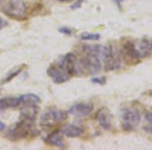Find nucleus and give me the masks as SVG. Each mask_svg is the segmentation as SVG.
Listing matches in <instances>:
<instances>
[{"label": "nucleus", "instance_id": "nucleus-17", "mask_svg": "<svg viewBox=\"0 0 152 150\" xmlns=\"http://www.w3.org/2000/svg\"><path fill=\"white\" fill-rule=\"evenodd\" d=\"M19 100H20V102H23V104L38 105L39 102H41V98L37 94H34V93H28V94L21 95V97H19Z\"/></svg>", "mask_w": 152, "mask_h": 150}, {"label": "nucleus", "instance_id": "nucleus-22", "mask_svg": "<svg viewBox=\"0 0 152 150\" xmlns=\"http://www.w3.org/2000/svg\"><path fill=\"white\" fill-rule=\"evenodd\" d=\"M7 24H8V23L5 20V19L3 18H0V29H3L4 26H6Z\"/></svg>", "mask_w": 152, "mask_h": 150}, {"label": "nucleus", "instance_id": "nucleus-13", "mask_svg": "<svg viewBox=\"0 0 152 150\" xmlns=\"http://www.w3.org/2000/svg\"><path fill=\"white\" fill-rule=\"evenodd\" d=\"M47 142L52 146L58 147V148H65L66 143L64 140V136H63V133L61 131H55L52 134L49 135V137L47 138Z\"/></svg>", "mask_w": 152, "mask_h": 150}, {"label": "nucleus", "instance_id": "nucleus-23", "mask_svg": "<svg viewBox=\"0 0 152 150\" xmlns=\"http://www.w3.org/2000/svg\"><path fill=\"white\" fill-rule=\"evenodd\" d=\"M60 31H61V33L66 34V35H71V33H72V31H71L69 29H66V28L65 29H61Z\"/></svg>", "mask_w": 152, "mask_h": 150}, {"label": "nucleus", "instance_id": "nucleus-11", "mask_svg": "<svg viewBox=\"0 0 152 150\" xmlns=\"http://www.w3.org/2000/svg\"><path fill=\"white\" fill-rule=\"evenodd\" d=\"M92 105L91 104H85V102H80L76 104L70 108L69 113L72 114L75 117H85L88 116L92 110Z\"/></svg>", "mask_w": 152, "mask_h": 150}, {"label": "nucleus", "instance_id": "nucleus-2", "mask_svg": "<svg viewBox=\"0 0 152 150\" xmlns=\"http://www.w3.org/2000/svg\"><path fill=\"white\" fill-rule=\"evenodd\" d=\"M100 59L104 62L105 70H113L116 69L120 66V59L119 53L115 51L112 46H102L100 50Z\"/></svg>", "mask_w": 152, "mask_h": 150}, {"label": "nucleus", "instance_id": "nucleus-6", "mask_svg": "<svg viewBox=\"0 0 152 150\" xmlns=\"http://www.w3.org/2000/svg\"><path fill=\"white\" fill-rule=\"evenodd\" d=\"M4 11L12 18H23L26 14V5L23 0H8Z\"/></svg>", "mask_w": 152, "mask_h": 150}, {"label": "nucleus", "instance_id": "nucleus-14", "mask_svg": "<svg viewBox=\"0 0 152 150\" xmlns=\"http://www.w3.org/2000/svg\"><path fill=\"white\" fill-rule=\"evenodd\" d=\"M20 113L24 119L34 121L37 116H38L39 108H38V105L35 104H24L23 107L21 108Z\"/></svg>", "mask_w": 152, "mask_h": 150}, {"label": "nucleus", "instance_id": "nucleus-4", "mask_svg": "<svg viewBox=\"0 0 152 150\" xmlns=\"http://www.w3.org/2000/svg\"><path fill=\"white\" fill-rule=\"evenodd\" d=\"M141 121L140 113L135 109H127L122 114V127L126 131H132Z\"/></svg>", "mask_w": 152, "mask_h": 150}, {"label": "nucleus", "instance_id": "nucleus-24", "mask_svg": "<svg viewBox=\"0 0 152 150\" xmlns=\"http://www.w3.org/2000/svg\"><path fill=\"white\" fill-rule=\"evenodd\" d=\"M58 1H62V2H67V1H71V0H58Z\"/></svg>", "mask_w": 152, "mask_h": 150}, {"label": "nucleus", "instance_id": "nucleus-19", "mask_svg": "<svg viewBox=\"0 0 152 150\" xmlns=\"http://www.w3.org/2000/svg\"><path fill=\"white\" fill-rule=\"evenodd\" d=\"M145 121H146V125H145V127H144V129H145L147 132L152 133V114L151 113L146 114Z\"/></svg>", "mask_w": 152, "mask_h": 150}, {"label": "nucleus", "instance_id": "nucleus-20", "mask_svg": "<svg viewBox=\"0 0 152 150\" xmlns=\"http://www.w3.org/2000/svg\"><path fill=\"white\" fill-rule=\"evenodd\" d=\"M20 71H21V68H18V69H16L15 71H14L13 73H11V74H9L8 76H7V77H6V79L4 80V82H8L9 80H11L12 78H14L16 75H18L19 73H20Z\"/></svg>", "mask_w": 152, "mask_h": 150}, {"label": "nucleus", "instance_id": "nucleus-15", "mask_svg": "<svg viewBox=\"0 0 152 150\" xmlns=\"http://www.w3.org/2000/svg\"><path fill=\"white\" fill-rule=\"evenodd\" d=\"M61 132L63 133V135L70 138H76V137H79L83 134V129L80 126L74 124H67L62 128Z\"/></svg>", "mask_w": 152, "mask_h": 150}, {"label": "nucleus", "instance_id": "nucleus-18", "mask_svg": "<svg viewBox=\"0 0 152 150\" xmlns=\"http://www.w3.org/2000/svg\"><path fill=\"white\" fill-rule=\"evenodd\" d=\"M81 40L84 41H97L100 39L99 34H90V33H84L81 35Z\"/></svg>", "mask_w": 152, "mask_h": 150}, {"label": "nucleus", "instance_id": "nucleus-7", "mask_svg": "<svg viewBox=\"0 0 152 150\" xmlns=\"http://www.w3.org/2000/svg\"><path fill=\"white\" fill-rule=\"evenodd\" d=\"M59 65L64 69L70 76L78 73V65L76 61V56L72 53H68L60 60Z\"/></svg>", "mask_w": 152, "mask_h": 150}, {"label": "nucleus", "instance_id": "nucleus-5", "mask_svg": "<svg viewBox=\"0 0 152 150\" xmlns=\"http://www.w3.org/2000/svg\"><path fill=\"white\" fill-rule=\"evenodd\" d=\"M33 121L28 119H24L21 122L15 124L12 129L9 131L8 137L12 140H19L23 139L33 131Z\"/></svg>", "mask_w": 152, "mask_h": 150}, {"label": "nucleus", "instance_id": "nucleus-3", "mask_svg": "<svg viewBox=\"0 0 152 150\" xmlns=\"http://www.w3.org/2000/svg\"><path fill=\"white\" fill-rule=\"evenodd\" d=\"M67 119V114L59 109H50L46 110L41 117V125L45 127H53Z\"/></svg>", "mask_w": 152, "mask_h": 150}, {"label": "nucleus", "instance_id": "nucleus-9", "mask_svg": "<svg viewBox=\"0 0 152 150\" xmlns=\"http://www.w3.org/2000/svg\"><path fill=\"white\" fill-rule=\"evenodd\" d=\"M139 57L145 58L152 55V40L150 39H142L137 45H135Z\"/></svg>", "mask_w": 152, "mask_h": 150}, {"label": "nucleus", "instance_id": "nucleus-8", "mask_svg": "<svg viewBox=\"0 0 152 150\" xmlns=\"http://www.w3.org/2000/svg\"><path fill=\"white\" fill-rule=\"evenodd\" d=\"M48 75L52 78V80L57 84L64 83L67 80H69L71 76L61 67L60 65H53L48 69Z\"/></svg>", "mask_w": 152, "mask_h": 150}, {"label": "nucleus", "instance_id": "nucleus-10", "mask_svg": "<svg viewBox=\"0 0 152 150\" xmlns=\"http://www.w3.org/2000/svg\"><path fill=\"white\" fill-rule=\"evenodd\" d=\"M96 120L100 127H102L104 130H110L112 128V115L105 108H102L97 112Z\"/></svg>", "mask_w": 152, "mask_h": 150}, {"label": "nucleus", "instance_id": "nucleus-16", "mask_svg": "<svg viewBox=\"0 0 152 150\" xmlns=\"http://www.w3.org/2000/svg\"><path fill=\"white\" fill-rule=\"evenodd\" d=\"M20 105V100L18 97H3L0 100V110L13 109Z\"/></svg>", "mask_w": 152, "mask_h": 150}, {"label": "nucleus", "instance_id": "nucleus-12", "mask_svg": "<svg viewBox=\"0 0 152 150\" xmlns=\"http://www.w3.org/2000/svg\"><path fill=\"white\" fill-rule=\"evenodd\" d=\"M122 52H123L125 57H126V59H128V60H132V61L134 60L135 62H138L140 60V57H139L138 53H137L135 45L132 42H125Z\"/></svg>", "mask_w": 152, "mask_h": 150}, {"label": "nucleus", "instance_id": "nucleus-21", "mask_svg": "<svg viewBox=\"0 0 152 150\" xmlns=\"http://www.w3.org/2000/svg\"><path fill=\"white\" fill-rule=\"evenodd\" d=\"M91 81L94 83H97V84H104L107 79H105V77H95L92 78Z\"/></svg>", "mask_w": 152, "mask_h": 150}, {"label": "nucleus", "instance_id": "nucleus-1", "mask_svg": "<svg viewBox=\"0 0 152 150\" xmlns=\"http://www.w3.org/2000/svg\"><path fill=\"white\" fill-rule=\"evenodd\" d=\"M100 46L87 47L86 55L78 64V70H84L89 74H96L102 69V59H100Z\"/></svg>", "mask_w": 152, "mask_h": 150}]
</instances>
